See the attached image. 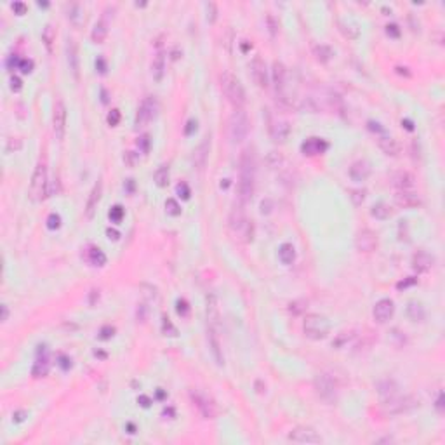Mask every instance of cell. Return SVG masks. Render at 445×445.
Listing matches in <instances>:
<instances>
[{
    "label": "cell",
    "instance_id": "34",
    "mask_svg": "<svg viewBox=\"0 0 445 445\" xmlns=\"http://www.w3.org/2000/svg\"><path fill=\"white\" fill-rule=\"evenodd\" d=\"M371 214L372 217H376V219H388V217L393 216V209H391L388 204H376L374 207L371 209Z\"/></svg>",
    "mask_w": 445,
    "mask_h": 445
},
{
    "label": "cell",
    "instance_id": "53",
    "mask_svg": "<svg viewBox=\"0 0 445 445\" xmlns=\"http://www.w3.org/2000/svg\"><path fill=\"white\" fill-rule=\"evenodd\" d=\"M19 68H21L23 73H30L32 68H34V63L30 61V59H21V61H19Z\"/></svg>",
    "mask_w": 445,
    "mask_h": 445
},
{
    "label": "cell",
    "instance_id": "3",
    "mask_svg": "<svg viewBox=\"0 0 445 445\" xmlns=\"http://www.w3.org/2000/svg\"><path fill=\"white\" fill-rule=\"evenodd\" d=\"M221 87H223V92H225L226 100L232 104L235 110H242L247 103V96H245V89H243L242 82L235 77L230 71H225L221 75Z\"/></svg>",
    "mask_w": 445,
    "mask_h": 445
},
{
    "label": "cell",
    "instance_id": "42",
    "mask_svg": "<svg viewBox=\"0 0 445 445\" xmlns=\"http://www.w3.org/2000/svg\"><path fill=\"white\" fill-rule=\"evenodd\" d=\"M266 25H268V30H270V34H272V37H275V35L278 34V30H280L278 19H276L273 14H268L266 16Z\"/></svg>",
    "mask_w": 445,
    "mask_h": 445
},
{
    "label": "cell",
    "instance_id": "45",
    "mask_svg": "<svg viewBox=\"0 0 445 445\" xmlns=\"http://www.w3.org/2000/svg\"><path fill=\"white\" fill-rule=\"evenodd\" d=\"M162 331L166 332V336H172V338L177 336V329L174 327L172 322H171L167 316H164V320H162Z\"/></svg>",
    "mask_w": 445,
    "mask_h": 445
},
{
    "label": "cell",
    "instance_id": "6",
    "mask_svg": "<svg viewBox=\"0 0 445 445\" xmlns=\"http://www.w3.org/2000/svg\"><path fill=\"white\" fill-rule=\"evenodd\" d=\"M303 331H305L306 338L313 339V341H320V339L327 338L329 322L325 316L311 313V315H306L305 324H303Z\"/></svg>",
    "mask_w": 445,
    "mask_h": 445
},
{
    "label": "cell",
    "instance_id": "19",
    "mask_svg": "<svg viewBox=\"0 0 445 445\" xmlns=\"http://www.w3.org/2000/svg\"><path fill=\"white\" fill-rule=\"evenodd\" d=\"M101 193H103V183L98 181V183L92 186L91 193H89V197H87V204H85V216H87L89 219H91V217L94 216V212H96L98 204H100V200H101Z\"/></svg>",
    "mask_w": 445,
    "mask_h": 445
},
{
    "label": "cell",
    "instance_id": "8",
    "mask_svg": "<svg viewBox=\"0 0 445 445\" xmlns=\"http://www.w3.org/2000/svg\"><path fill=\"white\" fill-rule=\"evenodd\" d=\"M67 104H65L63 98H56L54 106H52V131H54V136L58 139H63L65 133H67Z\"/></svg>",
    "mask_w": 445,
    "mask_h": 445
},
{
    "label": "cell",
    "instance_id": "35",
    "mask_svg": "<svg viewBox=\"0 0 445 445\" xmlns=\"http://www.w3.org/2000/svg\"><path fill=\"white\" fill-rule=\"evenodd\" d=\"M164 70H166V59L164 54H157V58L151 63V73H153L155 80H160L164 77Z\"/></svg>",
    "mask_w": 445,
    "mask_h": 445
},
{
    "label": "cell",
    "instance_id": "21",
    "mask_svg": "<svg viewBox=\"0 0 445 445\" xmlns=\"http://www.w3.org/2000/svg\"><path fill=\"white\" fill-rule=\"evenodd\" d=\"M207 338H209V346H210V351H212L214 360H216L217 365H223L225 364V357H223V349H221V341H219V336H217V329L209 327Z\"/></svg>",
    "mask_w": 445,
    "mask_h": 445
},
{
    "label": "cell",
    "instance_id": "12",
    "mask_svg": "<svg viewBox=\"0 0 445 445\" xmlns=\"http://www.w3.org/2000/svg\"><path fill=\"white\" fill-rule=\"evenodd\" d=\"M289 440L298 442V444H320L322 437L316 433L313 428L308 426H298L289 433Z\"/></svg>",
    "mask_w": 445,
    "mask_h": 445
},
{
    "label": "cell",
    "instance_id": "16",
    "mask_svg": "<svg viewBox=\"0 0 445 445\" xmlns=\"http://www.w3.org/2000/svg\"><path fill=\"white\" fill-rule=\"evenodd\" d=\"M67 59L71 75H73L75 80H78L80 78V61H78V49L73 38H68L67 40Z\"/></svg>",
    "mask_w": 445,
    "mask_h": 445
},
{
    "label": "cell",
    "instance_id": "56",
    "mask_svg": "<svg viewBox=\"0 0 445 445\" xmlns=\"http://www.w3.org/2000/svg\"><path fill=\"white\" fill-rule=\"evenodd\" d=\"M19 148H21V139H16V141H14V137H12V139H9V143H7V151L19 150Z\"/></svg>",
    "mask_w": 445,
    "mask_h": 445
},
{
    "label": "cell",
    "instance_id": "13",
    "mask_svg": "<svg viewBox=\"0 0 445 445\" xmlns=\"http://www.w3.org/2000/svg\"><path fill=\"white\" fill-rule=\"evenodd\" d=\"M250 75H252V80L254 84L258 85L261 89L268 87V70H266V65L259 56L252 59L250 63Z\"/></svg>",
    "mask_w": 445,
    "mask_h": 445
},
{
    "label": "cell",
    "instance_id": "59",
    "mask_svg": "<svg viewBox=\"0 0 445 445\" xmlns=\"http://www.w3.org/2000/svg\"><path fill=\"white\" fill-rule=\"evenodd\" d=\"M186 125H188V127L184 129V134H186V136H190V134H192V131L197 129V120H190Z\"/></svg>",
    "mask_w": 445,
    "mask_h": 445
},
{
    "label": "cell",
    "instance_id": "60",
    "mask_svg": "<svg viewBox=\"0 0 445 445\" xmlns=\"http://www.w3.org/2000/svg\"><path fill=\"white\" fill-rule=\"evenodd\" d=\"M25 416H26V412L18 411V412H14V416H12V421H16V423H21V421L25 419Z\"/></svg>",
    "mask_w": 445,
    "mask_h": 445
},
{
    "label": "cell",
    "instance_id": "33",
    "mask_svg": "<svg viewBox=\"0 0 445 445\" xmlns=\"http://www.w3.org/2000/svg\"><path fill=\"white\" fill-rule=\"evenodd\" d=\"M313 54H315L316 61L327 63V61H331V58H332V56H334V52H332V49L329 47V45H325V44H316L315 47H313Z\"/></svg>",
    "mask_w": 445,
    "mask_h": 445
},
{
    "label": "cell",
    "instance_id": "2",
    "mask_svg": "<svg viewBox=\"0 0 445 445\" xmlns=\"http://www.w3.org/2000/svg\"><path fill=\"white\" fill-rule=\"evenodd\" d=\"M228 228L237 239L243 240V242H250V240H252L254 226H252V221H247L242 202L233 205L232 212H230V217H228Z\"/></svg>",
    "mask_w": 445,
    "mask_h": 445
},
{
    "label": "cell",
    "instance_id": "49",
    "mask_svg": "<svg viewBox=\"0 0 445 445\" xmlns=\"http://www.w3.org/2000/svg\"><path fill=\"white\" fill-rule=\"evenodd\" d=\"M118 122H120V111H118L117 108H113V110L108 113V124H110L111 127H115V125H118Z\"/></svg>",
    "mask_w": 445,
    "mask_h": 445
},
{
    "label": "cell",
    "instance_id": "44",
    "mask_svg": "<svg viewBox=\"0 0 445 445\" xmlns=\"http://www.w3.org/2000/svg\"><path fill=\"white\" fill-rule=\"evenodd\" d=\"M351 195H349V199H351V202L355 204V205H362L365 200V190H351Z\"/></svg>",
    "mask_w": 445,
    "mask_h": 445
},
{
    "label": "cell",
    "instance_id": "18",
    "mask_svg": "<svg viewBox=\"0 0 445 445\" xmlns=\"http://www.w3.org/2000/svg\"><path fill=\"white\" fill-rule=\"evenodd\" d=\"M435 265V258L431 256L428 250H417L414 256H412V268L417 270V272H430Z\"/></svg>",
    "mask_w": 445,
    "mask_h": 445
},
{
    "label": "cell",
    "instance_id": "50",
    "mask_svg": "<svg viewBox=\"0 0 445 445\" xmlns=\"http://www.w3.org/2000/svg\"><path fill=\"white\" fill-rule=\"evenodd\" d=\"M150 136H148V134H143V136L139 137V141H137V144H139V148H141V151H143V153H148V151H150Z\"/></svg>",
    "mask_w": 445,
    "mask_h": 445
},
{
    "label": "cell",
    "instance_id": "36",
    "mask_svg": "<svg viewBox=\"0 0 445 445\" xmlns=\"http://www.w3.org/2000/svg\"><path fill=\"white\" fill-rule=\"evenodd\" d=\"M42 40H44L47 51L52 52V44L56 42V30H54V26H52L51 23L45 25L44 30H42Z\"/></svg>",
    "mask_w": 445,
    "mask_h": 445
},
{
    "label": "cell",
    "instance_id": "29",
    "mask_svg": "<svg viewBox=\"0 0 445 445\" xmlns=\"http://www.w3.org/2000/svg\"><path fill=\"white\" fill-rule=\"evenodd\" d=\"M397 390H398V386H397V383H395L393 379H384V381H379L377 383V393L381 395L383 400H386V398L397 395L398 393Z\"/></svg>",
    "mask_w": 445,
    "mask_h": 445
},
{
    "label": "cell",
    "instance_id": "58",
    "mask_svg": "<svg viewBox=\"0 0 445 445\" xmlns=\"http://www.w3.org/2000/svg\"><path fill=\"white\" fill-rule=\"evenodd\" d=\"M435 407L438 409V412H444V393H438V398H437V402H435Z\"/></svg>",
    "mask_w": 445,
    "mask_h": 445
},
{
    "label": "cell",
    "instance_id": "26",
    "mask_svg": "<svg viewBox=\"0 0 445 445\" xmlns=\"http://www.w3.org/2000/svg\"><path fill=\"white\" fill-rule=\"evenodd\" d=\"M371 174V166L365 160H357L349 167V177L353 181H365Z\"/></svg>",
    "mask_w": 445,
    "mask_h": 445
},
{
    "label": "cell",
    "instance_id": "24",
    "mask_svg": "<svg viewBox=\"0 0 445 445\" xmlns=\"http://www.w3.org/2000/svg\"><path fill=\"white\" fill-rule=\"evenodd\" d=\"M327 150V143L325 141H322L320 137H309V139H306L305 143L301 144V151L305 155H318V153H324V151Z\"/></svg>",
    "mask_w": 445,
    "mask_h": 445
},
{
    "label": "cell",
    "instance_id": "51",
    "mask_svg": "<svg viewBox=\"0 0 445 445\" xmlns=\"http://www.w3.org/2000/svg\"><path fill=\"white\" fill-rule=\"evenodd\" d=\"M386 34L390 35L391 38H398L400 37V28H398V25H395V23H390V25L386 26Z\"/></svg>",
    "mask_w": 445,
    "mask_h": 445
},
{
    "label": "cell",
    "instance_id": "23",
    "mask_svg": "<svg viewBox=\"0 0 445 445\" xmlns=\"http://www.w3.org/2000/svg\"><path fill=\"white\" fill-rule=\"evenodd\" d=\"M209 150H210V134H207L204 137V141L199 144V148L195 150V155H193V162L199 169H204L207 158H209Z\"/></svg>",
    "mask_w": 445,
    "mask_h": 445
},
{
    "label": "cell",
    "instance_id": "9",
    "mask_svg": "<svg viewBox=\"0 0 445 445\" xmlns=\"http://www.w3.org/2000/svg\"><path fill=\"white\" fill-rule=\"evenodd\" d=\"M416 405H417V402L412 397H398V393H397V395H393V397L386 398L383 407H384V412H386V414H402V412H407V411H411V409H414Z\"/></svg>",
    "mask_w": 445,
    "mask_h": 445
},
{
    "label": "cell",
    "instance_id": "46",
    "mask_svg": "<svg viewBox=\"0 0 445 445\" xmlns=\"http://www.w3.org/2000/svg\"><path fill=\"white\" fill-rule=\"evenodd\" d=\"M122 217H124V209H122L120 205H115L113 209L110 210V219L113 221V223H120Z\"/></svg>",
    "mask_w": 445,
    "mask_h": 445
},
{
    "label": "cell",
    "instance_id": "48",
    "mask_svg": "<svg viewBox=\"0 0 445 445\" xmlns=\"http://www.w3.org/2000/svg\"><path fill=\"white\" fill-rule=\"evenodd\" d=\"M205 9H207V19H209L210 23H214L216 21V16H217L216 4H214V2H209V4H205Z\"/></svg>",
    "mask_w": 445,
    "mask_h": 445
},
{
    "label": "cell",
    "instance_id": "11",
    "mask_svg": "<svg viewBox=\"0 0 445 445\" xmlns=\"http://www.w3.org/2000/svg\"><path fill=\"white\" fill-rule=\"evenodd\" d=\"M377 245H379L377 235L369 228L360 230V232L357 233V237H355V247H357L360 252H374V250L377 249Z\"/></svg>",
    "mask_w": 445,
    "mask_h": 445
},
{
    "label": "cell",
    "instance_id": "57",
    "mask_svg": "<svg viewBox=\"0 0 445 445\" xmlns=\"http://www.w3.org/2000/svg\"><path fill=\"white\" fill-rule=\"evenodd\" d=\"M21 87H23L21 80H19L18 77H12V78H11V89H12V91L18 92V91H21Z\"/></svg>",
    "mask_w": 445,
    "mask_h": 445
},
{
    "label": "cell",
    "instance_id": "5",
    "mask_svg": "<svg viewBox=\"0 0 445 445\" xmlns=\"http://www.w3.org/2000/svg\"><path fill=\"white\" fill-rule=\"evenodd\" d=\"M47 186H49V181H47V167L45 164H37L34 171V176H32V183H30V199L34 200V202H38V200H44L47 197Z\"/></svg>",
    "mask_w": 445,
    "mask_h": 445
},
{
    "label": "cell",
    "instance_id": "63",
    "mask_svg": "<svg viewBox=\"0 0 445 445\" xmlns=\"http://www.w3.org/2000/svg\"><path fill=\"white\" fill-rule=\"evenodd\" d=\"M141 402H143V404H141L143 407H148V405H150V404H148V398L146 397H141Z\"/></svg>",
    "mask_w": 445,
    "mask_h": 445
},
{
    "label": "cell",
    "instance_id": "61",
    "mask_svg": "<svg viewBox=\"0 0 445 445\" xmlns=\"http://www.w3.org/2000/svg\"><path fill=\"white\" fill-rule=\"evenodd\" d=\"M106 233H108V239H110V240H118V239H120V233H118L117 230L108 228V232H106Z\"/></svg>",
    "mask_w": 445,
    "mask_h": 445
},
{
    "label": "cell",
    "instance_id": "10",
    "mask_svg": "<svg viewBox=\"0 0 445 445\" xmlns=\"http://www.w3.org/2000/svg\"><path fill=\"white\" fill-rule=\"evenodd\" d=\"M315 391L316 395L325 402H334L336 400V383L332 381L331 376L327 374H318L315 377Z\"/></svg>",
    "mask_w": 445,
    "mask_h": 445
},
{
    "label": "cell",
    "instance_id": "4",
    "mask_svg": "<svg viewBox=\"0 0 445 445\" xmlns=\"http://www.w3.org/2000/svg\"><path fill=\"white\" fill-rule=\"evenodd\" d=\"M249 117H247L245 110H235L230 117L228 122V136L232 143H242L249 134Z\"/></svg>",
    "mask_w": 445,
    "mask_h": 445
},
{
    "label": "cell",
    "instance_id": "47",
    "mask_svg": "<svg viewBox=\"0 0 445 445\" xmlns=\"http://www.w3.org/2000/svg\"><path fill=\"white\" fill-rule=\"evenodd\" d=\"M59 226H61V217H59L58 214H51V216L47 217V228L58 230Z\"/></svg>",
    "mask_w": 445,
    "mask_h": 445
},
{
    "label": "cell",
    "instance_id": "54",
    "mask_svg": "<svg viewBox=\"0 0 445 445\" xmlns=\"http://www.w3.org/2000/svg\"><path fill=\"white\" fill-rule=\"evenodd\" d=\"M177 193H179V197H183V199H190V188H188V184L186 183L177 184Z\"/></svg>",
    "mask_w": 445,
    "mask_h": 445
},
{
    "label": "cell",
    "instance_id": "27",
    "mask_svg": "<svg viewBox=\"0 0 445 445\" xmlns=\"http://www.w3.org/2000/svg\"><path fill=\"white\" fill-rule=\"evenodd\" d=\"M377 144H379V148L384 151V153L391 155V157H397L398 151H400V144H398V141L395 139V137H391V136H381L377 139Z\"/></svg>",
    "mask_w": 445,
    "mask_h": 445
},
{
    "label": "cell",
    "instance_id": "7",
    "mask_svg": "<svg viewBox=\"0 0 445 445\" xmlns=\"http://www.w3.org/2000/svg\"><path fill=\"white\" fill-rule=\"evenodd\" d=\"M190 398H192V404L197 411L200 412V416L205 417V419H214L217 416V405L212 398L207 393L200 390H192L190 391Z\"/></svg>",
    "mask_w": 445,
    "mask_h": 445
},
{
    "label": "cell",
    "instance_id": "22",
    "mask_svg": "<svg viewBox=\"0 0 445 445\" xmlns=\"http://www.w3.org/2000/svg\"><path fill=\"white\" fill-rule=\"evenodd\" d=\"M395 202L398 204L404 209H412V207H417L421 204V199L416 192L412 190H405V192H397L395 195Z\"/></svg>",
    "mask_w": 445,
    "mask_h": 445
},
{
    "label": "cell",
    "instance_id": "41",
    "mask_svg": "<svg viewBox=\"0 0 445 445\" xmlns=\"http://www.w3.org/2000/svg\"><path fill=\"white\" fill-rule=\"evenodd\" d=\"M339 30L342 32V35H344V37L351 38V40L358 38V35H360V30H358L355 25H346V23H339Z\"/></svg>",
    "mask_w": 445,
    "mask_h": 445
},
{
    "label": "cell",
    "instance_id": "31",
    "mask_svg": "<svg viewBox=\"0 0 445 445\" xmlns=\"http://www.w3.org/2000/svg\"><path fill=\"white\" fill-rule=\"evenodd\" d=\"M87 259L92 266H104L106 265V256L100 247H89L87 249Z\"/></svg>",
    "mask_w": 445,
    "mask_h": 445
},
{
    "label": "cell",
    "instance_id": "37",
    "mask_svg": "<svg viewBox=\"0 0 445 445\" xmlns=\"http://www.w3.org/2000/svg\"><path fill=\"white\" fill-rule=\"evenodd\" d=\"M153 179H155V183H157V186H160V188L167 186V183H169V166L158 167L153 174Z\"/></svg>",
    "mask_w": 445,
    "mask_h": 445
},
{
    "label": "cell",
    "instance_id": "38",
    "mask_svg": "<svg viewBox=\"0 0 445 445\" xmlns=\"http://www.w3.org/2000/svg\"><path fill=\"white\" fill-rule=\"evenodd\" d=\"M407 313H409V316H411L414 322H421L424 318V309H423V306H421V303L411 301V303H409Z\"/></svg>",
    "mask_w": 445,
    "mask_h": 445
},
{
    "label": "cell",
    "instance_id": "30",
    "mask_svg": "<svg viewBox=\"0 0 445 445\" xmlns=\"http://www.w3.org/2000/svg\"><path fill=\"white\" fill-rule=\"evenodd\" d=\"M278 259L283 265H292L296 259V249L291 243H282L278 249Z\"/></svg>",
    "mask_w": 445,
    "mask_h": 445
},
{
    "label": "cell",
    "instance_id": "28",
    "mask_svg": "<svg viewBox=\"0 0 445 445\" xmlns=\"http://www.w3.org/2000/svg\"><path fill=\"white\" fill-rule=\"evenodd\" d=\"M67 18L73 26H80L84 23V7L80 4H67Z\"/></svg>",
    "mask_w": 445,
    "mask_h": 445
},
{
    "label": "cell",
    "instance_id": "52",
    "mask_svg": "<svg viewBox=\"0 0 445 445\" xmlns=\"http://www.w3.org/2000/svg\"><path fill=\"white\" fill-rule=\"evenodd\" d=\"M177 313H179L181 316H188V313H190V306H188V303L184 301V299H179V301H177Z\"/></svg>",
    "mask_w": 445,
    "mask_h": 445
},
{
    "label": "cell",
    "instance_id": "20",
    "mask_svg": "<svg viewBox=\"0 0 445 445\" xmlns=\"http://www.w3.org/2000/svg\"><path fill=\"white\" fill-rule=\"evenodd\" d=\"M273 84H275L276 94H283L285 92V82H287V68L283 67V63L275 61L273 63Z\"/></svg>",
    "mask_w": 445,
    "mask_h": 445
},
{
    "label": "cell",
    "instance_id": "17",
    "mask_svg": "<svg viewBox=\"0 0 445 445\" xmlns=\"http://www.w3.org/2000/svg\"><path fill=\"white\" fill-rule=\"evenodd\" d=\"M391 184H393V188L397 192H405V190H412L414 188L416 177H414L412 172H409V171H398L391 177Z\"/></svg>",
    "mask_w": 445,
    "mask_h": 445
},
{
    "label": "cell",
    "instance_id": "62",
    "mask_svg": "<svg viewBox=\"0 0 445 445\" xmlns=\"http://www.w3.org/2000/svg\"><path fill=\"white\" fill-rule=\"evenodd\" d=\"M0 308H2V318H0V320L7 322V318H9V308H7V305H2Z\"/></svg>",
    "mask_w": 445,
    "mask_h": 445
},
{
    "label": "cell",
    "instance_id": "25",
    "mask_svg": "<svg viewBox=\"0 0 445 445\" xmlns=\"http://www.w3.org/2000/svg\"><path fill=\"white\" fill-rule=\"evenodd\" d=\"M291 136V124L285 120H280L272 125V139L275 143H285Z\"/></svg>",
    "mask_w": 445,
    "mask_h": 445
},
{
    "label": "cell",
    "instance_id": "40",
    "mask_svg": "<svg viewBox=\"0 0 445 445\" xmlns=\"http://www.w3.org/2000/svg\"><path fill=\"white\" fill-rule=\"evenodd\" d=\"M306 308H308V301H305V299H296V301H292L291 305H289V313L294 316H299L306 311Z\"/></svg>",
    "mask_w": 445,
    "mask_h": 445
},
{
    "label": "cell",
    "instance_id": "32",
    "mask_svg": "<svg viewBox=\"0 0 445 445\" xmlns=\"http://www.w3.org/2000/svg\"><path fill=\"white\" fill-rule=\"evenodd\" d=\"M106 35H108V25L104 19H101V21H98L96 25H94V28H92L91 38L96 42V44H101V42H104Z\"/></svg>",
    "mask_w": 445,
    "mask_h": 445
},
{
    "label": "cell",
    "instance_id": "15",
    "mask_svg": "<svg viewBox=\"0 0 445 445\" xmlns=\"http://www.w3.org/2000/svg\"><path fill=\"white\" fill-rule=\"evenodd\" d=\"M155 117V101L151 98H146V100L141 103V106L137 108L136 113V129H141L144 125L150 124V120Z\"/></svg>",
    "mask_w": 445,
    "mask_h": 445
},
{
    "label": "cell",
    "instance_id": "1",
    "mask_svg": "<svg viewBox=\"0 0 445 445\" xmlns=\"http://www.w3.org/2000/svg\"><path fill=\"white\" fill-rule=\"evenodd\" d=\"M256 183V158L250 148H245L240 157V177H239V202L245 205L254 193Z\"/></svg>",
    "mask_w": 445,
    "mask_h": 445
},
{
    "label": "cell",
    "instance_id": "39",
    "mask_svg": "<svg viewBox=\"0 0 445 445\" xmlns=\"http://www.w3.org/2000/svg\"><path fill=\"white\" fill-rule=\"evenodd\" d=\"M351 339H355V332L353 331H348V332H339L338 336H336V339L332 341V346L338 349L344 348L346 344H348Z\"/></svg>",
    "mask_w": 445,
    "mask_h": 445
},
{
    "label": "cell",
    "instance_id": "14",
    "mask_svg": "<svg viewBox=\"0 0 445 445\" xmlns=\"http://www.w3.org/2000/svg\"><path fill=\"white\" fill-rule=\"evenodd\" d=\"M395 313V305L391 299H379L374 305V309H372V316L377 324H384L393 316Z\"/></svg>",
    "mask_w": 445,
    "mask_h": 445
},
{
    "label": "cell",
    "instance_id": "43",
    "mask_svg": "<svg viewBox=\"0 0 445 445\" xmlns=\"http://www.w3.org/2000/svg\"><path fill=\"white\" fill-rule=\"evenodd\" d=\"M166 210H167V214H171V216H179V214H181V205L174 199H169L166 202Z\"/></svg>",
    "mask_w": 445,
    "mask_h": 445
},
{
    "label": "cell",
    "instance_id": "55",
    "mask_svg": "<svg viewBox=\"0 0 445 445\" xmlns=\"http://www.w3.org/2000/svg\"><path fill=\"white\" fill-rule=\"evenodd\" d=\"M12 11L16 12V14H25L26 12V4L25 2H14V4H12Z\"/></svg>",
    "mask_w": 445,
    "mask_h": 445
}]
</instances>
